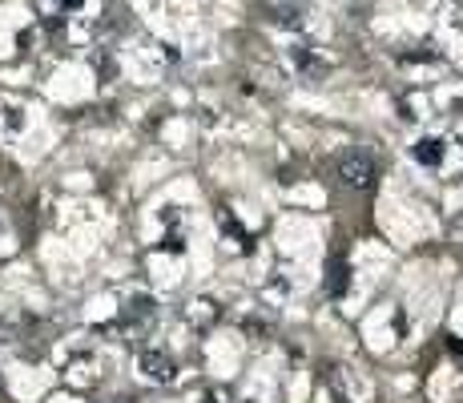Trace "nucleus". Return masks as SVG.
Returning a JSON list of instances; mask_svg holds the SVG:
<instances>
[{"mask_svg":"<svg viewBox=\"0 0 463 403\" xmlns=\"http://www.w3.org/2000/svg\"><path fill=\"white\" fill-rule=\"evenodd\" d=\"M339 178H343L347 186H367L370 178H375V158H370V153H363V149L347 153V158L339 162Z\"/></svg>","mask_w":463,"mask_h":403,"instance_id":"obj_1","label":"nucleus"},{"mask_svg":"<svg viewBox=\"0 0 463 403\" xmlns=\"http://www.w3.org/2000/svg\"><path fill=\"white\" fill-rule=\"evenodd\" d=\"M141 367H145V375H153L158 383H165L169 375H173V363L165 355H158V351H149V355H141Z\"/></svg>","mask_w":463,"mask_h":403,"instance_id":"obj_2","label":"nucleus"},{"mask_svg":"<svg viewBox=\"0 0 463 403\" xmlns=\"http://www.w3.org/2000/svg\"><path fill=\"white\" fill-rule=\"evenodd\" d=\"M415 158L423 162V166H435V162L443 158V142H431V138H427V142H419L415 145Z\"/></svg>","mask_w":463,"mask_h":403,"instance_id":"obj_3","label":"nucleus"},{"mask_svg":"<svg viewBox=\"0 0 463 403\" xmlns=\"http://www.w3.org/2000/svg\"><path fill=\"white\" fill-rule=\"evenodd\" d=\"M65 4H69V8H77V4H81V0H65Z\"/></svg>","mask_w":463,"mask_h":403,"instance_id":"obj_4","label":"nucleus"}]
</instances>
